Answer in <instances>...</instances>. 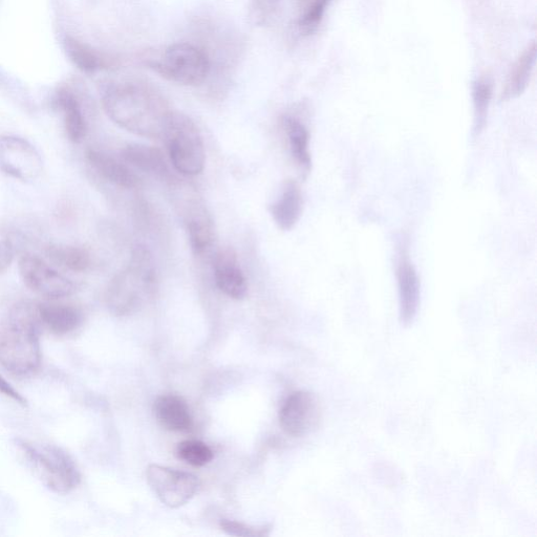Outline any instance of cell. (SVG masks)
I'll return each instance as SVG.
<instances>
[{"mask_svg":"<svg viewBox=\"0 0 537 537\" xmlns=\"http://www.w3.org/2000/svg\"><path fill=\"white\" fill-rule=\"evenodd\" d=\"M221 528L224 532L232 536L262 537L268 535L266 528L259 529L235 521L223 520L221 522Z\"/></svg>","mask_w":537,"mask_h":537,"instance_id":"83f0119b","label":"cell"},{"mask_svg":"<svg viewBox=\"0 0 537 537\" xmlns=\"http://www.w3.org/2000/svg\"><path fill=\"white\" fill-rule=\"evenodd\" d=\"M47 255L54 264L73 272L87 271L92 265L90 252L81 247L53 245Z\"/></svg>","mask_w":537,"mask_h":537,"instance_id":"603a6c76","label":"cell"},{"mask_svg":"<svg viewBox=\"0 0 537 537\" xmlns=\"http://www.w3.org/2000/svg\"><path fill=\"white\" fill-rule=\"evenodd\" d=\"M42 327L57 336H66L80 328L83 322L82 312L68 305H39Z\"/></svg>","mask_w":537,"mask_h":537,"instance_id":"ac0fdd59","label":"cell"},{"mask_svg":"<svg viewBox=\"0 0 537 537\" xmlns=\"http://www.w3.org/2000/svg\"><path fill=\"white\" fill-rule=\"evenodd\" d=\"M304 210V198L302 190L294 181H289L279 197L271 206L270 213L279 229L292 230Z\"/></svg>","mask_w":537,"mask_h":537,"instance_id":"9a60e30c","label":"cell"},{"mask_svg":"<svg viewBox=\"0 0 537 537\" xmlns=\"http://www.w3.org/2000/svg\"><path fill=\"white\" fill-rule=\"evenodd\" d=\"M14 260V246L8 240L0 241V275L5 274Z\"/></svg>","mask_w":537,"mask_h":537,"instance_id":"f1b7e54d","label":"cell"},{"mask_svg":"<svg viewBox=\"0 0 537 537\" xmlns=\"http://www.w3.org/2000/svg\"><path fill=\"white\" fill-rule=\"evenodd\" d=\"M103 109L125 131L149 139H162L173 111L154 88L138 81L107 85L102 94Z\"/></svg>","mask_w":537,"mask_h":537,"instance_id":"6da1fadb","label":"cell"},{"mask_svg":"<svg viewBox=\"0 0 537 537\" xmlns=\"http://www.w3.org/2000/svg\"><path fill=\"white\" fill-rule=\"evenodd\" d=\"M397 281L401 324L411 326L420 307L421 284L414 265L406 257L399 262Z\"/></svg>","mask_w":537,"mask_h":537,"instance_id":"7c38bea8","label":"cell"},{"mask_svg":"<svg viewBox=\"0 0 537 537\" xmlns=\"http://www.w3.org/2000/svg\"><path fill=\"white\" fill-rule=\"evenodd\" d=\"M148 66L163 78L188 87L205 82L211 70L207 53L188 42L169 46L159 59L149 61Z\"/></svg>","mask_w":537,"mask_h":537,"instance_id":"8992f818","label":"cell"},{"mask_svg":"<svg viewBox=\"0 0 537 537\" xmlns=\"http://www.w3.org/2000/svg\"><path fill=\"white\" fill-rule=\"evenodd\" d=\"M158 286V274L154 256L143 245L132 253L130 264L119 272L107 287L105 302L116 316L137 312L148 297L154 296Z\"/></svg>","mask_w":537,"mask_h":537,"instance_id":"3957f363","label":"cell"},{"mask_svg":"<svg viewBox=\"0 0 537 537\" xmlns=\"http://www.w3.org/2000/svg\"><path fill=\"white\" fill-rule=\"evenodd\" d=\"M279 0H251L249 20L254 27H266L277 14Z\"/></svg>","mask_w":537,"mask_h":537,"instance_id":"4316f807","label":"cell"},{"mask_svg":"<svg viewBox=\"0 0 537 537\" xmlns=\"http://www.w3.org/2000/svg\"><path fill=\"white\" fill-rule=\"evenodd\" d=\"M492 98V80L484 76L477 79L472 85V99H474L475 120L472 135L478 138L484 131L487 123L489 106Z\"/></svg>","mask_w":537,"mask_h":537,"instance_id":"cb8c5ba5","label":"cell"},{"mask_svg":"<svg viewBox=\"0 0 537 537\" xmlns=\"http://www.w3.org/2000/svg\"><path fill=\"white\" fill-rule=\"evenodd\" d=\"M162 139L171 163L180 174L193 177L203 173L206 161L203 137L197 124L187 115L173 111Z\"/></svg>","mask_w":537,"mask_h":537,"instance_id":"5b68a950","label":"cell"},{"mask_svg":"<svg viewBox=\"0 0 537 537\" xmlns=\"http://www.w3.org/2000/svg\"><path fill=\"white\" fill-rule=\"evenodd\" d=\"M214 279L218 288L230 298L246 297L248 286L238 256L231 248L220 250L213 259Z\"/></svg>","mask_w":537,"mask_h":537,"instance_id":"8fae6325","label":"cell"},{"mask_svg":"<svg viewBox=\"0 0 537 537\" xmlns=\"http://www.w3.org/2000/svg\"><path fill=\"white\" fill-rule=\"evenodd\" d=\"M55 105L63 115L64 128L70 141L80 143L87 136L88 126L78 96L69 88L60 89Z\"/></svg>","mask_w":537,"mask_h":537,"instance_id":"2e32d148","label":"cell"},{"mask_svg":"<svg viewBox=\"0 0 537 537\" xmlns=\"http://www.w3.org/2000/svg\"><path fill=\"white\" fill-rule=\"evenodd\" d=\"M44 163L38 150L26 139L0 137V170L23 182H33L42 173Z\"/></svg>","mask_w":537,"mask_h":537,"instance_id":"ba28073f","label":"cell"},{"mask_svg":"<svg viewBox=\"0 0 537 537\" xmlns=\"http://www.w3.org/2000/svg\"><path fill=\"white\" fill-rule=\"evenodd\" d=\"M146 476L150 488L169 508H179L190 502L200 487L199 479L189 472L160 465H150Z\"/></svg>","mask_w":537,"mask_h":537,"instance_id":"52a82bcc","label":"cell"},{"mask_svg":"<svg viewBox=\"0 0 537 537\" xmlns=\"http://www.w3.org/2000/svg\"><path fill=\"white\" fill-rule=\"evenodd\" d=\"M300 11L297 27L304 35L314 33L332 0H295Z\"/></svg>","mask_w":537,"mask_h":537,"instance_id":"d4e9b609","label":"cell"},{"mask_svg":"<svg viewBox=\"0 0 537 537\" xmlns=\"http://www.w3.org/2000/svg\"><path fill=\"white\" fill-rule=\"evenodd\" d=\"M24 284L33 292L47 298H63L76 292V285L39 257L27 254L18 264Z\"/></svg>","mask_w":537,"mask_h":537,"instance_id":"9c48e42d","label":"cell"},{"mask_svg":"<svg viewBox=\"0 0 537 537\" xmlns=\"http://www.w3.org/2000/svg\"><path fill=\"white\" fill-rule=\"evenodd\" d=\"M190 247L197 256L203 255L214 242V229L205 211L191 214L187 223Z\"/></svg>","mask_w":537,"mask_h":537,"instance_id":"7402d4cb","label":"cell"},{"mask_svg":"<svg viewBox=\"0 0 537 537\" xmlns=\"http://www.w3.org/2000/svg\"><path fill=\"white\" fill-rule=\"evenodd\" d=\"M321 421L318 398L307 391L292 393L279 412V422L284 432L293 438H302L315 431Z\"/></svg>","mask_w":537,"mask_h":537,"instance_id":"30bf717a","label":"cell"},{"mask_svg":"<svg viewBox=\"0 0 537 537\" xmlns=\"http://www.w3.org/2000/svg\"><path fill=\"white\" fill-rule=\"evenodd\" d=\"M283 126L288 137L291 155L302 174L307 177L312 169L309 131L302 122L293 117H285Z\"/></svg>","mask_w":537,"mask_h":537,"instance_id":"44dd1931","label":"cell"},{"mask_svg":"<svg viewBox=\"0 0 537 537\" xmlns=\"http://www.w3.org/2000/svg\"><path fill=\"white\" fill-rule=\"evenodd\" d=\"M70 60L80 71L94 74L115 66V60L72 36L64 40Z\"/></svg>","mask_w":537,"mask_h":537,"instance_id":"d6986e66","label":"cell"},{"mask_svg":"<svg viewBox=\"0 0 537 537\" xmlns=\"http://www.w3.org/2000/svg\"><path fill=\"white\" fill-rule=\"evenodd\" d=\"M0 394L4 395L5 397L13 400L20 405H28L27 399L23 395L18 393L3 376H0Z\"/></svg>","mask_w":537,"mask_h":537,"instance_id":"f546056e","label":"cell"},{"mask_svg":"<svg viewBox=\"0 0 537 537\" xmlns=\"http://www.w3.org/2000/svg\"><path fill=\"white\" fill-rule=\"evenodd\" d=\"M154 414L169 432H188L193 419L187 402L177 395L160 396L154 404Z\"/></svg>","mask_w":537,"mask_h":537,"instance_id":"5bb4252c","label":"cell"},{"mask_svg":"<svg viewBox=\"0 0 537 537\" xmlns=\"http://www.w3.org/2000/svg\"><path fill=\"white\" fill-rule=\"evenodd\" d=\"M177 457L191 466L202 467L212 461L213 451L202 441L187 440L178 445Z\"/></svg>","mask_w":537,"mask_h":537,"instance_id":"484cf974","label":"cell"},{"mask_svg":"<svg viewBox=\"0 0 537 537\" xmlns=\"http://www.w3.org/2000/svg\"><path fill=\"white\" fill-rule=\"evenodd\" d=\"M39 305L16 304L0 325V364L10 374L27 377L40 368Z\"/></svg>","mask_w":537,"mask_h":537,"instance_id":"7a4b0ae2","label":"cell"},{"mask_svg":"<svg viewBox=\"0 0 537 537\" xmlns=\"http://www.w3.org/2000/svg\"><path fill=\"white\" fill-rule=\"evenodd\" d=\"M536 54V44L532 42L514 63L501 95L502 102L519 98L526 91L534 70Z\"/></svg>","mask_w":537,"mask_h":537,"instance_id":"ffe728a7","label":"cell"},{"mask_svg":"<svg viewBox=\"0 0 537 537\" xmlns=\"http://www.w3.org/2000/svg\"><path fill=\"white\" fill-rule=\"evenodd\" d=\"M87 160L98 175L112 184L125 189L137 188L140 185V178L125 162L96 149L88 150Z\"/></svg>","mask_w":537,"mask_h":537,"instance_id":"4fadbf2b","label":"cell"},{"mask_svg":"<svg viewBox=\"0 0 537 537\" xmlns=\"http://www.w3.org/2000/svg\"><path fill=\"white\" fill-rule=\"evenodd\" d=\"M122 160L148 175L168 179L169 169L160 149L142 144H130L121 150Z\"/></svg>","mask_w":537,"mask_h":537,"instance_id":"e0dca14e","label":"cell"},{"mask_svg":"<svg viewBox=\"0 0 537 537\" xmlns=\"http://www.w3.org/2000/svg\"><path fill=\"white\" fill-rule=\"evenodd\" d=\"M16 447L27 465L50 490L69 493L81 482L80 471L66 451L54 445L38 446L16 440Z\"/></svg>","mask_w":537,"mask_h":537,"instance_id":"277c9868","label":"cell"}]
</instances>
